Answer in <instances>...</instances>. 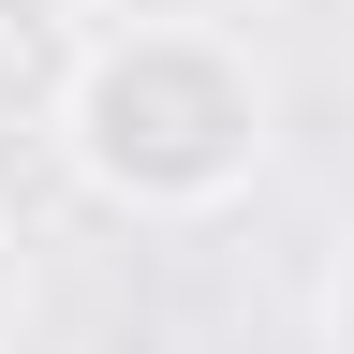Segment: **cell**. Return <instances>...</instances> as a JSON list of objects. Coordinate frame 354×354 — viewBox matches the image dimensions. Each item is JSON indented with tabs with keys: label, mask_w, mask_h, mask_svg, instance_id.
Masks as SVG:
<instances>
[{
	"label": "cell",
	"mask_w": 354,
	"mask_h": 354,
	"mask_svg": "<svg viewBox=\"0 0 354 354\" xmlns=\"http://www.w3.org/2000/svg\"><path fill=\"white\" fill-rule=\"evenodd\" d=\"M44 133H59V162L104 207L207 221V207H236L251 177H266L281 88H266V59L221 15H104L88 59L59 74V104H44Z\"/></svg>",
	"instance_id": "cell-1"
},
{
	"label": "cell",
	"mask_w": 354,
	"mask_h": 354,
	"mask_svg": "<svg viewBox=\"0 0 354 354\" xmlns=\"http://www.w3.org/2000/svg\"><path fill=\"white\" fill-rule=\"evenodd\" d=\"M325 354H354V251L325 266Z\"/></svg>",
	"instance_id": "cell-3"
},
{
	"label": "cell",
	"mask_w": 354,
	"mask_h": 354,
	"mask_svg": "<svg viewBox=\"0 0 354 354\" xmlns=\"http://www.w3.org/2000/svg\"><path fill=\"white\" fill-rule=\"evenodd\" d=\"M88 354H207V339H177V325H104Z\"/></svg>",
	"instance_id": "cell-2"
},
{
	"label": "cell",
	"mask_w": 354,
	"mask_h": 354,
	"mask_svg": "<svg viewBox=\"0 0 354 354\" xmlns=\"http://www.w3.org/2000/svg\"><path fill=\"white\" fill-rule=\"evenodd\" d=\"M339 15H354V0H339Z\"/></svg>",
	"instance_id": "cell-4"
}]
</instances>
